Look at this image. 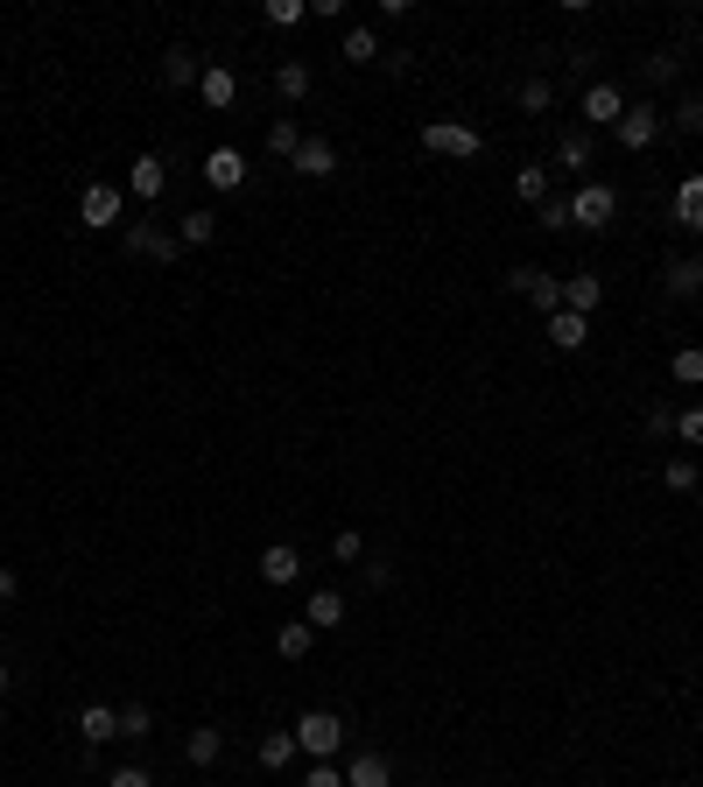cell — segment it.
Returning a JSON list of instances; mask_svg holds the SVG:
<instances>
[{"label":"cell","mask_w":703,"mask_h":787,"mask_svg":"<svg viewBox=\"0 0 703 787\" xmlns=\"http://www.w3.org/2000/svg\"><path fill=\"white\" fill-rule=\"evenodd\" d=\"M296 746H303L310 760H338V752H346V718H338V710H303V718H296Z\"/></svg>","instance_id":"obj_1"},{"label":"cell","mask_w":703,"mask_h":787,"mask_svg":"<svg viewBox=\"0 0 703 787\" xmlns=\"http://www.w3.org/2000/svg\"><path fill=\"white\" fill-rule=\"evenodd\" d=\"M570 218L585 232H605L612 218H619V190H612V183H577L570 190Z\"/></svg>","instance_id":"obj_2"},{"label":"cell","mask_w":703,"mask_h":787,"mask_svg":"<svg viewBox=\"0 0 703 787\" xmlns=\"http://www.w3.org/2000/svg\"><path fill=\"white\" fill-rule=\"evenodd\" d=\"M423 148H429V155H457V162H472L478 148H486V134H478L472 120H437V127H423Z\"/></svg>","instance_id":"obj_3"},{"label":"cell","mask_w":703,"mask_h":787,"mask_svg":"<svg viewBox=\"0 0 703 787\" xmlns=\"http://www.w3.org/2000/svg\"><path fill=\"white\" fill-rule=\"evenodd\" d=\"M662 127H668V120L648 106V99H640V106H626V120L612 127V134H619V148H626V155H648V148L662 141Z\"/></svg>","instance_id":"obj_4"},{"label":"cell","mask_w":703,"mask_h":787,"mask_svg":"<svg viewBox=\"0 0 703 787\" xmlns=\"http://www.w3.org/2000/svg\"><path fill=\"white\" fill-rule=\"evenodd\" d=\"M506 289L528 295L542 317H556V309H563V281H556V275H542V267H514V275H506Z\"/></svg>","instance_id":"obj_5"},{"label":"cell","mask_w":703,"mask_h":787,"mask_svg":"<svg viewBox=\"0 0 703 787\" xmlns=\"http://www.w3.org/2000/svg\"><path fill=\"white\" fill-rule=\"evenodd\" d=\"M120 212H127V198H120L113 183H85V198H78V226L106 232V226H120Z\"/></svg>","instance_id":"obj_6"},{"label":"cell","mask_w":703,"mask_h":787,"mask_svg":"<svg viewBox=\"0 0 703 787\" xmlns=\"http://www.w3.org/2000/svg\"><path fill=\"white\" fill-rule=\"evenodd\" d=\"M127 254H141V261H162V267H170L176 254H184V240H176L170 226H127Z\"/></svg>","instance_id":"obj_7"},{"label":"cell","mask_w":703,"mask_h":787,"mask_svg":"<svg viewBox=\"0 0 703 787\" xmlns=\"http://www.w3.org/2000/svg\"><path fill=\"white\" fill-rule=\"evenodd\" d=\"M296 176H310V183L338 176V148L324 141V134H303V148H296Z\"/></svg>","instance_id":"obj_8"},{"label":"cell","mask_w":703,"mask_h":787,"mask_svg":"<svg viewBox=\"0 0 703 787\" xmlns=\"http://www.w3.org/2000/svg\"><path fill=\"white\" fill-rule=\"evenodd\" d=\"M127 190H134L141 204H155L162 190H170V162H162V155H134V169H127Z\"/></svg>","instance_id":"obj_9"},{"label":"cell","mask_w":703,"mask_h":787,"mask_svg":"<svg viewBox=\"0 0 703 787\" xmlns=\"http://www.w3.org/2000/svg\"><path fill=\"white\" fill-rule=\"evenodd\" d=\"M626 120V92L619 85H591L585 92V127H619Z\"/></svg>","instance_id":"obj_10"},{"label":"cell","mask_w":703,"mask_h":787,"mask_svg":"<svg viewBox=\"0 0 703 787\" xmlns=\"http://www.w3.org/2000/svg\"><path fill=\"white\" fill-rule=\"evenodd\" d=\"M204 183L212 190H239L247 183V155H239V148H212V155H204Z\"/></svg>","instance_id":"obj_11"},{"label":"cell","mask_w":703,"mask_h":787,"mask_svg":"<svg viewBox=\"0 0 703 787\" xmlns=\"http://www.w3.org/2000/svg\"><path fill=\"white\" fill-rule=\"evenodd\" d=\"M78 738H85V746H113V738H120V710L113 703H85L78 710Z\"/></svg>","instance_id":"obj_12"},{"label":"cell","mask_w":703,"mask_h":787,"mask_svg":"<svg viewBox=\"0 0 703 787\" xmlns=\"http://www.w3.org/2000/svg\"><path fill=\"white\" fill-rule=\"evenodd\" d=\"M303 619H310V633H338L346 626V591H310Z\"/></svg>","instance_id":"obj_13"},{"label":"cell","mask_w":703,"mask_h":787,"mask_svg":"<svg viewBox=\"0 0 703 787\" xmlns=\"http://www.w3.org/2000/svg\"><path fill=\"white\" fill-rule=\"evenodd\" d=\"M346 787H394V760H387V752H352Z\"/></svg>","instance_id":"obj_14"},{"label":"cell","mask_w":703,"mask_h":787,"mask_svg":"<svg viewBox=\"0 0 703 787\" xmlns=\"http://www.w3.org/2000/svg\"><path fill=\"white\" fill-rule=\"evenodd\" d=\"M218 752H226V732H218V724H198V732L184 738V760L198 766V774H212V766H218Z\"/></svg>","instance_id":"obj_15"},{"label":"cell","mask_w":703,"mask_h":787,"mask_svg":"<svg viewBox=\"0 0 703 787\" xmlns=\"http://www.w3.org/2000/svg\"><path fill=\"white\" fill-rule=\"evenodd\" d=\"M261 576H267V584H296V576H303L296 542H267V548H261Z\"/></svg>","instance_id":"obj_16"},{"label":"cell","mask_w":703,"mask_h":787,"mask_svg":"<svg viewBox=\"0 0 703 787\" xmlns=\"http://www.w3.org/2000/svg\"><path fill=\"white\" fill-rule=\"evenodd\" d=\"M198 99H204L212 113H226L233 99H239V78H233L226 64H204V78H198Z\"/></svg>","instance_id":"obj_17"},{"label":"cell","mask_w":703,"mask_h":787,"mask_svg":"<svg viewBox=\"0 0 703 787\" xmlns=\"http://www.w3.org/2000/svg\"><path fill=\"white\" fill-rule=\"evenodd\" d=\"M591 162H598V141H591V127H570V134H563V141H556V169H591Z\"/></svg>","instance_id":"obj_18"},{"label":"cell","mask_w":703,"mask_h":787,"mask_svg":"<svg viewBox=\"0 0 703 787\" xmlns=\"http://www.w3.org/2000/svg\"><path fill=\"white\" fill-rule=\"evenodd\" d=\"M585 338H591V317H577V309H556V317H549V345L556 352H585Z\"/></svg>","instance_id":"obj_19"},{"label":"cell","mask_w":703,"mask_h":787,"mask_svg":"<svg viewBox=\"0 0 703 787\" xmlns=\"http://www.w3.org/2000/svg\"><path fill=\"white\" fill-rule=\"evenodd\" d=\"M598 303H605V281H598V275H570V281H563V309H577V317H591Z\"/></svg>","instance_id":"obj_20"},{"label":"cell","mask_w":703,"mask_h":787,"mask_svg":"<svg viewBox=\"0 0 703 787\" xmlns=\"http://www.w3.org/2000/svg\"><path fill=\"white\" fill-rule=\"evenodd\" d=\"M676 218H682L690 232H703V169H696V176H682V183H676Z\"/></svg>","instance_id":"obj_21"},{"label":"cell","mask_w":703,"mask_h":787,"mask_svg":"<svg viewBox=\"0 0 703 787\" xmlns=\"http://www.w3.org/2000/svg\"><path fill=\"white\" fill-rule=\"evenodd\" d=\"M310 647H317V633H310V619H289V626L275 633V655H281V661H303Z\"/></svg>","instance_id":"obj_22"},{"label":"cell","mask_w":703,"mask_h":787,"mask_svg":"<svg viewBox=\"0 0 703 787\" xmlns=\"http://www.w3.org/2000/svg\"><path fill=\"white\" fill-rule=\"evenodd\" d=\"M338 56H346V64H380V36H373L366 22H352V28H346V50H338Z\"/></svg>","instance_id":"obj_23"},{"label":"cell","mask_w":703,"mask_h":787,"mask_svg":"<svg viewBox=\"0 0 703 787\" xmlns=\"http://www.w3.org/2000/svg\"><path fill=\"white\" fill-rule=\"evenodd\" d=\"M296 752H303V746H296V732H267V738H261V766H267V774L296 766Z\"/></svg>","instance_id":"obj_24"},{"label":"cell","mask_w":703,"mask_h":787,"mask_svg":"<svg viewBox=\"0 0 703 787\" xmlns=\"http://www.w3.org/2000/svg\"><path fill=\"white\" fill-rule=\"evenodd\" d=\"M198 78H204V64L190 50H170V56H162V85H176V92H184V85H198Z\"/></svg>","instance_id":"obj_25"},{"label":"cell","mask_w":703,"mask_h":787,"mask_svg":"<svg viewBox=\"0 0 703 787\" xmlns=\"http://www.w3.org/2000/svg\"><path fill=\"white\" fill-rule=\"evenodd\" d=\"M275 92L289 99V106H296V99H310V64H303V56H296V64H275Z\"/></svg>","instance_id":"obj_26"},{"label":"cell","mask_w":703,"mask_h":787,"mask_svg":"<svg viewBox=\"0 0 703 787\" xmlns=\"http://www.w3.org/2000/svg\"><path fill=\"white\" fill-rule=\"evenodd\" d=\"M176 240H184V246H212V240H218V212H184Z\"/></svg>","instance_id":"obj_27"},{"label":"cell","mask_w":703,"mask_h":787,"mask_svg":"<svg viewBox=\"0 0 703 787\" xmlns=\"http://www.w3.org/2000/svg\"><path fill=\"white\" fill-rule=\"evenodd\" d=\"M514 198L542 212V204H549V169H514Z\"/></svg>","instance_id":"obj_28"},{"label":"cell","mask_w":703,"mask_h":787,"mask_svg":"<svg viewBox=\"0 0 703 787\" xmlns=\"http://www.w3.org/2000/svg\"><path fill=\"white\" fill-rule=\"evenodd\" d=\"M668 373H676V388H703V345H682L668 359Z\"/></svg>","instance_id":"obj_29"},{"label":"cell","mask_w":703,"mask_h":787,"mask_svg":"<svg viewBox=\"0 0 703 787\" xmlns=\"http://www.w3.org/2000/svg\"><path fill=\"white\" fill-rule=\"evenodd\" d=\"M148 732H155V710H148V703H127V710H120V738H127V746H141Z\"/></svg>","instance_id":"obj_30"},{"label":"cell","mask_w":703,"mask_h":787,"mask_svg":"<svg viewBox=\"0 0 703 787\" xmlns=\"http://www.w3.org/2000/svg\"><path fill=\"white\" fill-rule=\"evenodd\" d=\"M662 120L676 127V134H703V99H696V92H682V99H676V113H662Z\"/></svg>","instance_id":"obj_31"},{"label":"cell","mask_w":703,"mask_h":787,"mask_svg":"<svg viewBox=\"0 0 703 787\" xmlns=\"http://www.w3.org/2000/svg\"><path fill=\"white\" fill-rule=\"evenodd\" d=\"M296 148H303V127H296V120H275V127H267V155L296 162Z\"/></svg>","instance_id":"obj_32"},{"label":"cell","mask_w":703,"mask_h":787,"mask_svg":"<svg viewBox=\"0 0 703 787\" xmlns=\"http://www.w3.org/2000/svg\"><path fill=\"white\" fill-rule=\"evenodd\" d=\"M703 289V261H668V295H696Z\"/></svg>","instance_id":"obj_33"},{"label":"cell","mask_w":703,"mask_h":787,"mask_svg":"<svg viewBox=\"0 0 703 787\" xmlns=\"http://www.w3.org/2000/svg\"><path fill=\"white\" fill-rule=\"evenodd\" d=\"M676 436H682V450H703V401L676 408Z\"/></svg>","instance_id":"obj_34"},{"label":"cell","mask_w":703,"mask_h":787,"mask_svg":"<svg viewBox=\"0 0 703 787\" xmlns=\"http://www.w3.org/2000/svg\"><path fill=\"white\" fill-rule=\"evenodd\" d=\"M310 22V0H267V28H303Z\"/></svg>","instance_id":"obj_35"},{"label":"cell","mask_w":703,"mask_h":787,"mask_svg":"<svg viewBox=\"0 0 703 787\" xmlns=\"http://www.w3.org/2000/svg\"><path fill=\"white\" fill-rule=\"evenodd\" d=\"M696 479H703V471H696V457H668V471H662V485H668V493H696Z\"/></svg>","instance_id":"obj_36"},{"label":"cell","mask_w":703,"mask_h":787,"mask_svg":"<svg viewBox=\"0 0 703 787\" xmlns=\"http://www.w3.org/2000/svg\"><path fill=\"white\" fill-rule=\"evenodd\" d=\"M549 78H520V113H549Z\"/></svg>","instance_id":"obj_37"},{"label":"cell","mask_w":703,"mask_h":787,"mask_svg":"<svg viewBox=\"0 0 703 787\" xmlns=\"http://www.w3.org/2000/svg\"><path fill=\"white\" fill-rule=\"evenodd\" d=\"M331 556H338V562H359V556H366V534H359V528L331 534Z\"/></svg>","instance_id":"obj_38"},{"label":"cell","mask_w":703,"mask_h":787,"mask_svg":"<svg viewBox=\"0 0 703 787\" xmlns=\"http://www.w3.org/2000/svg\"><path fill=\"white\" fill-rule=\"evenodd\" d=\"M303 787H346V766H338V760H317L303 774Z\"/></svg>","instance_id":"obj_39"},{"label":"cell","mask_w":703,"mask_h":787,"mask_svg":"<svg viewBox=\"0 0 703 787\" xmlns=\"http://www.w3.org/2000/svg\"><path fill=\"white\" fill-rule=\"evenodd\" d=\"M542 226H549V232H570V226H577V218H570V198H549V204H542Z\"/></svg>","instance_id":"obj_40"},{"label":"cell","mask_w":703,"mask_h":787,"mask_svg":"<svg viewBox=\"0 0 703 787\" xmlns=\"http://www.w3.org/2000/svg\"><path fill=\"white\" fill-rule=\"evenodd\" d=\"M648 85H676V50H654L648 56Z\"/></svg>","instance_id":"obj_41"},{"label":"cell","mask_w":703,"mask_h":787,"mask_svg":"<svg viewBox=\"0 0 703 787\" xmlns=\"http://www.w3.org/2000/svg\"><path fill=\"white\" fill-rule=\"evenodd\" d=\"M106 787H155V774L148 766H120V774H106Z\"/></svg>","instance_id":"obj_42"},{"label":"cell","mask_w":703,"mask_h":787,"mask_svg":"<svg viewBox=\"0 0 703 787\" xmlns=\"http://www.w3.org/2000/svg\"><path fill=\"white\" fill-rule=\"evenodd\" d=\"M648 436H654V443L676 436V408H648Z\"/></svg>","instance_id":"obj_43"},{"label":"cell","mask_w":703,"mask_h":787,"mask_svg":"<svg viewBox=\"0 0 703 787\" xmlns=\"http://www.w3.org/2000/svg\"><path fill=\"white\" fill-rule=\"evenodd\" d=\"M380 71H387V78H409L415 56H409V50H380Z\"/></svg>","instance_id":"obj_44"},{"label":"cell","mask_w":703,"mask_h":787,"mask_svg":"<svg viewBox=\"0 0 703 787\" xmlns=\"http://www.w3.org/2000/svg\"><path fill=\"white\" fill-rule=\"evenodd\" d=\"M14 591H22V576H14V570H8V562H0V605H8V598H14Z\"/></svg>","instance_id":"obj_45"},{"label":"cell","mask_w":703,"mask_h":787,"mask_svg":"<svg viewBox=\"0 0 703 787\" xmlns=\"http://www.w3.org/2000/svg\"><path fill=\"white\" fill-rule=\"evenodd\" d=\"M0 696H8V661H0Z\"/></svg>","instance_id":"obj_46"},{"label":"cell","mask_w":703,"mask_h":787,"mask_svg":"<svg viewBox=\"0 0 703 787\" xmlns=\"http://www.w3.org/2000/svg\"><path fill=\"white\" fill-rule=\"evenodd\" d=\"M204 787H212V780H204Z\"/></svg>","instance_id":"obj_47"}]
</instances>
